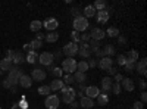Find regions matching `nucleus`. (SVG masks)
Returning <instances> with one entry per match:
<instances>
[{"mask_svg":"<svg viewBox=\"0 0 147 109\" xmlns=\"http://www.w3.org/2000/svg\"><path fill=\"white\" fill-rule=\"evenodd\" d=\"M21 75H22V72L19 71V68L18 66H12L10 68V71H9V75H7V81L10 83V86H18L19 84V78H21Z\"/></svg>","mask_w":147,"mask_h":109,"instance_id":"obj_1","label":"nucleus"},{"mask_svg":"<svg viewBox=\"0 0 147 109\" xmlns=\"http://www.w3.org/2000/svg\"><path fill=\"white\" fill-rule=\"evenodd\" d=\"M62 71H65L66 74H72V72L77 71V60L74 58H66L62 60Z\"/></svg>","mask_w":147,"mask_h":109,"instance_id":"obj_2","label":"nucleus"},{"mask_svg":"<svg viewBox=\"0 0 147 109\" xmlns=\"http://www.w3.org/2000/svg\"><path fill=\"white\" fill-rule=\"evenodd\" d=\"M74 31H78V32H84L85 30L88 28V19L84 18V16H78L74 19Z\"/></svg>","mask_w":147,"mask_h":109,"instance_id":"obj_3","label":"nucleus"},{"mask_svg":"<svg viewBox=\"0 0 147 109\" xmlns=\"http://www.w3.org/2000/svg\"><path fill=\"white\" fill-rule=\"evenodd\" d=\"M62 52L66 55V58H74L77 53H78V44L77 43H68V44H65L63 46V49H62Z\"/></svg>","mask_w":147,"mask_h":109,"instance_id":"obj_4","label":"nucleus"},{"mask_svg":"<svg viewBox=\"0 0 147 109\" xmlns=\"http://www.w3.org/2000/svg\"><path fill=\"white\" fill-rule=\"evenodd\" d=\"M59 103H60V99L57 97L56 94H49L47 97H46V102H44V105H46L47 109H57L59 108Z\"/></svg>","mask_w":147,"mask_h":109,"instance_id":"obj_5","label":"nucleus"},{"mask_svg":"<svg viewBox=\"0 0 147 109\" xmlns=\"http://www.w3.org/2000/svg\"><path fill=\"white\" fill-rule=\"evenodd\" d=\"M38 62L44 66H49V65H52L55 62V58H53V53L50 52H44L41 55H38Z\"/></svg>","mask_w":147,"mask_h":109,"instance_id":"obj_6","label":"nucleus"},{"mask_svg":"<svg viewBox=\"0 0 147 109\" xmlns=\"http://www.w3.org/2000/svg\"><path fill=\"white\" fill-rule=\"evenodd\" d=\"M78 53L82 58H90L91 56V50H90L88 43H80L78 44Z\"/></svg>","mask_w":147,"mask_h":109,"instance_id":"obj_7","label":"nucleus"},{"mask_svg":"<svg viewBox=\"0 0 147 109\" xmlns=\"http://www.w3.org/2000/svg\"><path fill=\"white\" fill-rule=\"evenodd\" d=\"M97 65H99L103 71H106V69H109L110 66L113 65V59H112V58H107V56H103L102 59H99Z\"/></svg>","mask_w":147,"mask_h":109,"instance_id":"obj_8","label":"nucleus"},{"mask_svg":"<svg viewBox=\"0 0 147 109\" xmlns=\"http://www.w3.org/2000/svg\"><path fill=\"white\" fill-rule=\"evenodd\" d=\"M30 77H31V80H35V81H44V78L47 77V74H46V71H43L40 68H35Z\"/></svg>","mask_w":147,"mask_h":109,"instance_id":"obj_9","label":"nucleus"},{"mask_svg":"<svg viewBox=\"0 0 147 109\" xmlns=\"http://www.w3.org/2000/svg\"><path fill=\"white\" fill-rule=\"evenodd\" d=\"M43 25H44V28L49 30V31H55V30L59 27V22H57L56 18H49V19H46V21L43 22Z\"/></svg>","mask_w":147,"mask_h":109,"instance_id":"obj_10","label":"nucleus"},{"mask_svg":"<svg viewBox=\"0 0 147 109\" xmlns=\"http://www.w3.org/2000/svg\"><path fill=\"white\" fill-rule=\"evenodd\" d=\"M90 37H91L93 40H96V41H100V40H103V39L106 37V34H105V31H103L102 28H93Z\"/></svg>","mask_w":147,"mask_h":109,"instance_id":"obj_11","label":"nucleus"},{"mask_svg":"<svg viewBox=\"0 0 147 109\" xmlns=\"http://www.w3.org/2000/svg\"><path fill=\"white\" fill-rule=\"evenodd\" d=\"M99 94H100V90H99V87H96V86L85 87V96H87V97H90V99H96Z\"/></svg>","mask_w":147,"mask_h":109,"instance_id":"obj_12","label":"nucleus"},{"mask_svg":"<svg viewBox=\"0 0 147 109\" xmlns=\"http://www.w3.org/2000/svg\"><path fill=\"white\" fill-rule=\"evenodd\" d=\"M119 84H121V89H124V90H127V91H132L134 89H136V86H134V81H132L131 78H125V77H124V80H122Z\"/></svg>","mask_w":147,"mask_h":109,"instance_id":"obj_13","label":"nucleus"},{"mask_svg":"<svg viewBox=\"0 0 147 109\" xmlns=\"http://www.w3.org/2000/svg\"><path fill=\"white\" fill-rule=\"evenodd\" d=\"M109 12L107 10H99V12H96V18H97V22L99 24H106L109 21Z\"/></svg>","mask_w":147,"mask_h":109,"instance_id":"obj_14","label":"nucleus"},{"mask_svg":"<svg viewBox=\"0 0 147 109\" xmlns=\"http://www.w3.org/2000/svg\"><path fill=\"white\" fill-rule=\"evenodd\" d=\"M75 97H77V91L75 90H71L69 93H66V94H62V100L66 103V105H71L74 100H75Z\"/></svg>","mask_w":147,"mask_h":109,"instance_id":"obj_15","label":"nucleus"},{"mask_svg":"<svg viewBox=\"0 0 147 109\" xmlns=\"http://www.w3.org/2000/svg\"><path fill=\"white\" fill-rule=\"evenodd\" d=\"M112 86H113V81L110 77H105L102 80V89H103V93H107L112 90Z\"/></svg>","mask_w":147,"mask_h":109,"instance_id":"obj_16","label":"nucleus"},{"mask_svg":"<svg viewBox=\"0 0 147 109\" xmlns=\"http://www.w3.org/2000/svg\"><path fill=\"white\" fill-rule=\"evenodd\" d=\"M31 84H32V80H31V77L30 75H21V78H19V86L21 87H24V89H30L31 87Z\"/></svg>","mask_w":147,"mask_h":109,"instance_id":"obj_17","label":"nucleus"},{"mask_svg":"<svg viewBox=\"0 0 147 109\" xmlns=\"http://www.w3.org/2000/svg\"><path fill=\"white\" fill-rule=\"evenodd\" d=\"M72 77H74V81H75L78 86H80V84H84L85 81H87V75H85L84 72H78V71H75Z\"/></svg>","mask_w":147,"mask_h":109,"instance_id":"obj_18","label":"nucleus"},{"mask_svg":"<svg viewBox=\"0 0 147 109\" xmlns=\"http://www.w3.org/2000/svg\"><path fill=\"white\" fill-rule=\"evenodd\" d=\"M146 65H147V59L143 58L140 62H137V65H136V71H138V74H141V75H146V74H147Z\"/></svg>","mask_w":147,"mask_h":109,"instance_id":"obj_19","label":"nucleus"},{"mask_svg":"<svg viewBox=\"0 0 147 109\" xmlns=\"http://www.w3.org/2000/svg\"><path fill=\"white\" fill-rule=\"evenodd\" d=\"M25 62V56H24L22 52H15L13 53V59H12V64L15 65H19V64H24Z\"/></svg>","mask_w":147,"mask_h":109,"instance_id":"obj_20","label":"nucleus"},{"mask_svg":"<svg viewBox=\"0 0 147 109\" xmlns=\"http://www.w3.org/2000/svg\"><path fill=\"white\" fill-rule=\"evenodd\" d=\"M80 105H81L84 109H91V108L94 106V103H93V99L87 97V96H84V97H81V100H80Z\"/></svg>","mask_w":147,"mask_h":109,"instance_id":"obj_21","label":"nucleus"},{"mask_svg":"<svg viewBox=\"0 0 147 109\" xmlns=\"http://www.w3.org/2000/svg\"><path fill=\"white\" fill-rule=\"evenodd\" d=\"M63 86H65L63 81H62V80H59V78H56V80H53V81H52V84H50L49 87H50V90H53V91H57V90L62 89Z\"/></svg>","mask_w":147,"mask_h":109,"instance_id":"obj_22","label":"nucleus"},{"mask_svg":"<svg viewBox=\"0 0 147 109\" xmlns=\"http://www.w3.org/2000/svg\"><path fill=\"white\" fill-rule=\"evenodd\" d=\"M12 66H13V65H12V60H9L7 58L0 60V71H10Z\"/></svg>","mask_w":147,"mask_h":109,"instance_id":"obj_23","label":"nucleus"},{"mask_svg":"<svg viewBox=\"0 0 147 109\" xmlns=\"http://www.w3.org/2000/svg\"><path fill=\"white\" fill-rule=\"evenodd\" d=\"M25 62H28V64H35V62H38V55H37L34 50H30L28 56L25 58Z\"/></svg>","mask_w":147,"mask_h":109,"instance_id":"obj_24","label":"nucleus"},{"mask_svg":"<svg viewBox=\"0 0 147 109\" xmlns=\"http://www.w3.org/2000/svg\"><path fill=\"white\" fill-rule=\"evenodd\" d=\"M97 102H99L100 106L107 105V103H109V96H107V93H102V91H100V94L97 96Z\"/></svg>","mask_w":147,"mask_h":109,"instance_id":"obj_25","label":"nucleus"},{"mask_svg":"<svg viewBox=\"0 0 147 109\" xmlns=\"http://www.w3.org/2000/svg\"><path fill=\"white\" fill-rule=\"evenodd\" d=\"M94 15H96V9L91 5L85 6V9H84V18H93Z\"/></svg>","mask_w":147,"mask_h":109,"instance_id":"obj_26","label":"nucleus"},{"mask_svg":"<svg viewBox=\"0 0 147 109\" xmlns=\"http://www.w3.org/2000/svg\"><path fill=\"white\" fill-rule=\"evenodd\" d=\"M57 40H59V34H57L56 31H50L49 34H46V41L55 43V41H57Z\"/></svg>","mask_w":147,"mask_h":109,"instance_id":"obj_27","label":"nucleus"},{"mask_svg":"<svg viewBox=\"0 0 147 109\" xmlns=\"http://www.w3.org/2000/svg\"><path fill=\"white\" fill-rule=\"evenodd\" d=\"M103 55L105 56H107V58H110V56H112V55H115V47L112 46V44H106L105 47H103Z\"/></svg>","mask_w":147,"mask_h":109,"instance_id":"obj_28","label":"nucleus"},{"mask_svg":"<svg viewBox=\"0 0 147 109\" xmlns=\"http://www.w3.org/2000/svg\"><path fill=\"white\" fill-rule=\"evenodd\" d=\"M88 46H90V50H91V53H96L97 50H100V43H99V41H96V40H93V39H90Z\"/></svg>","mask_w":147,"mask_h":109,"instance_id":"obj_29","label":"nucleus"},{"mask_svg":"<svg viewBox=\"0 0 147 109\" xmlns=\"http://www.w3.org/2000/svg\"><path fill=\"white\" fill-rule=\"evenodd\" d=\"M41 27H43V22H41V21H37V19L30 24V30H31V31H37V32H38V31L41 30Z\"/></svg>","mask_w":147,"mask_h":109,"instance_id":"obj_30","label":"nucleus"},{"mask_svg":"<svg viewBox=\"0 0 147 109\" xmlns=\"http://www.w3.org/2000/svg\"><path fill=\"white\" fill-rule=\"evenodd\" d=\"M105 34H107L109 37H112V39H118L119 37V30L115 28V27H110V28H107V31Z\"/></svg>","mask_w":147,"mask_h":109,"instance_id":"obj_31","label":"nucleus"},{"mask_svg":"<svg viewBox=\"0 0 147 109\" xmlns=\"http://www.w3.org/2000/svg\"><path fill=\"white\" fill-rule=\"evenodd\" d=\"M77 71H78V72H84V74H85V71H88L87 60H81L80 64H77Z\"/></svg>","mask_w":147,"mask_h":109,"instance_id":"obj_32","label":"nucleus"},{"mask_svg":"<svg viewBox=\"0 0 147 109\" xmlns=\"http://www.w3.org/2000/svg\"><path fill=\"white\" fill-rule=\"evenodd\" d=\"M127 60H129V62H137L138 60V52L137 50H129V53L127 56Z\"/></svg>","mask_w":147,"mask_h":109,"instance_id":"obj_33","label":"nucleus"},{"mask_svg":"<svg viewBox=\"0 0 147 109\" xmlns=\"http://www.w3.org/2000/svg\"><path fill=\"white\" fill-rule=\"evenodd\" d=\"M93 7L96 9V12H99V10H105V9H106V2H103V0H97V2L93 5Z\"/></svg>","mask_w":147,"mask_h":109,"instance_id":"obj_34","label":"nucleus"},{"mask_svg":"<svg viewBox=\"0 0 147 109\" xmlns=\"http://www.w3.org/2000/svg\"><path fill=\"white\" fill-rule=\"evenodd\" d=\"M41 46H43V43H41V41H38V40H32V41L30 43V49L35 52L37 49H40Z\"/></svg>","mask_w":147,"mask_h":109,"instance_id":"obj_35","label":"nucleus"},{"mask_svg":"<svg viewBox=\"0 0 147 109\" xmlns=\"http://www.w3.org/2000/svg\"><path fill=\"white\" fill-rule=\"evenodd\" d=\"M71 39H72V43H80V40H81V34L78 32V31H72L71 32Z\"/></svg>","mask_w":147,"mask_h":109,"instance_id":"obj_36","label":"nucleus"},{"mask_svg":"<svg viewBox=\"0 0 147 109\" xmlns=\"http://www.w3.org/2000/svg\"><path fill=\"white\" fill-rule=\"evenodd\" d=\"M50 87H49V86H41V87H38V93L40 94H43V96H49V94H50Z\"/></svg>","mask_w":147,"mask_h":109,"instance_id":"obj_37","label":"nucleus"},{"mask_svg":"<svg viewBox=\"0 0 147 109\" xmlns=\"http://www.w3.org/2000/svg\"><path fill=\"white\" fill-rule=\"evenodd\" d=\"M62 81H63V84H66V86H69V84H72V83H75V81H74V77L71 74H65Z\"/></svg>","mask_w":147,"mask_h":109,"instance_id":"obj_38","label":"nucleus"},{"mask_svg":"<svg viewBox=\"0 0 147 109\" xmlns=\"http://www.w3.org/2000/svg\"><path fill=\"white\" fill-rule=\"evenodd\" d=\"M71 15L74 16V19L78 18V16H81V10H80V7H78V6H74V7L71 9Z\"/></svg>","mask_w":147,"mask_h":109,"instance_id":"obj_39","label":"nucleus"},{"mask_svg":"<svg viewBox=\"0 0 147 109\" xmlns=\"http://www.w3.org/2000/svg\"><path fill=\"white\" fill-rule=\"evenodd\" d=\"M136 65H137V62H129V60H127L124 66L127 71H136Z\"/></svg>","mask_w":147,"mask_h":109,"instance_id":"obj_40","label":"nucleus"},{"mask_svg":"<svg viewBox=\"0 0 147 109\" xmlns=\"http://www.w3.org/2000/svg\"><path fill=\"white\" fill-rule=\"evenodd\" d=\"M116 62H118V65H122V66H124L125 62H127V56H125V55H118Z\"/></svg>","mask_w":147,"mask_h":109,"instance_id":"obj_41","label":"nucleus"},{"mask_svg":"<svg viewBox=\"0 0 147 109\" xmlns=\"http://www.w3.org/2000/svg\"><path fill=\"white\" fill-rule=\"evenodd\" d=\"M52 75H55L56 78H60V77L63 75V71L60 69V68H57V66H56V68H55V69L52 71Z\"/></svg>","mask_w":147,"mask_h":109,"instance_id":"obj_42","label":"nucleus"},{"mask_svg":"<svg viewBox=\"0 0 147 109\" xmlns=\"http://www.w3.org/2000/svg\"><path fill=\"white\" fill-rule=\"evenodd\" d=\"M90 39H91V37H90V34H88V32H82V34H81V40H80V43H88Z\"/></svg>","mask_w":147,"mask_h":109,"instance_id":"obj_43","label":"nucleus"},{"mask_svg":"<svg viewBox=\"0 0 147 109\" xmlns=\"http://www.w3.org/2000/svg\"><path fill=\"white\" fill-rule=\"evenodd\" d=\"M112 91H113V94H119V93H121V84H119V83H113Z\"/></svg>","mask_w":147,"mask_h":109,"instance_id":"obj_44","label":"nucleus"},{"mask_svg":"<svg viewBox=\"0 0 147 109\" xmlns=\"http://www.w3.org/2000/svg\"><path fill=\"white\" fill-rule=\"evenodd\" d=\"M132 109H144V103H141V102H136L132 105Z\"/></svg>","mask_w":147,"mask_h":109,"instance_id":"obj_45","label":"nucleus"},{"mask_svg":"<svg viewBox=\"0 0 147 109\" xmlns=\"http://www.w3.org/2000/svg\"><path fill=\"white\" fill-rule=\"evenodd\" d=\"M122 80H124V75L119 74V72H116V74H115V83H121Z\"/></svg>","mask_w":147,"mask_h":109,"instance_id":"obj_46","label":"nucleus"},{"mask_svg":"<svg viewBox=\"0 0 147 109\" xmlns=\"http://www.w3.org/2000/svg\"><path fill=\"white\" fill-rule=\"evenodd\" d=\"M72 90V87H69V86H63L62 89H60V91H62V94H66V93H69Z\"/></svg>","mask_w":147,"mask_h":109,"instance_id":"obj_47","label":"nucleus"},{"mask_svg":"<svg viewBox=\"0 0 147 109\" xmlns=\"http://www.w3.org/2000/svg\"><path fill=\"white\" fill-rule=\"evenodd\" d=\"M87 64H88V68H94V66H97V60L96 59H90Z\"/></svg>","mask_w":147,"mask_h":109,"instance_id":"obj_48","label":"nucleus"},{"mask_svg":"<svg viewBox=\"0 0 147 109\" xmlns=\"http://www.w3.org/2000/svg\"><path fill=\"white\" fill-rule=\"evenodd\" d=\"M118 43H119V44H125V43H127V37H124V35H119V37H118Z\"/></svg>","mask_w":147,"mask_h":109,"instance_id":"obj_49","label":"nucleus"},{"mask_svg":"<svg viewBox=\"0 0 147 109\" xmlns=\"http://www.w3.org/2000/svg\"><path fill=\"white\" fill-rule=\"evenodd\" d=\"M13 53H15L13 50H7V52H6V58H7L9 60H12V59H13Z\"/></svg>","mask_w":147,"mask_h":109,"instance_id":"obj_50","label":"nucleus"},{"mask_svg":"<svg viewBox=\"0 0 147 109\" xmlns=\"http://www.w3.org/2000/svg\"><path fill=\"white\" fill-rule=\"evenodd\" d=\"M106 71H107V74H109V75H115V74H116V69H115L113 66H110V68L106 69Z\"/></svg>","mask_w":147,"mask_h":109,"instance_id":"obj_51","label":"nucleus"},{"mask_svg":"<svg viewBox=\"0 0 147 109\" xmlns=\"http://www.w3.org/2000/svg\"><path fill=\"white\" fill-rule=\"evenodd\" d=\"M43 39H46V35H44L43 32H38V34H37V39H35V40H38V41H41Z\"/></svg>","mask_w":147,"mask_h":109,"instance_id":"obj_52","label":"nucleus"},{"mask_svg":"<svg viewBox=\"0 0 147 109\" xmlns=\"http://www.w3.org/2000/svg\"><path fill=\"white\" fill-rule=\"evenodd\" d=\"M2 86H3L5 89H10V87H12V86H10V83H9L7 80H5V81H3V84H2Z\"/></svg>","mask_w":147,"mask_h":109,"instance_id":"obj_53","label":"nucleus"},{"mask_svg":"<svg viewBox=\"0 0 147 109\" xmlns=\"http://www.w3.org/2000/svg\"><path fill=\"white\" fill-rule=\"evenodd\" d=\"M138 83H140V84H138V86H140V89H143V90H144V89H146V86H147V84H146V81H144V80H140Z\"/></svg>","mask_w":147,"mask_h":109,"instance_id":"obj_54","label":"nucleus"},{"mask_svg":"<svg viewBox=\"0 0 147 109\" xmlns=\"http://www.w3.org/2000/svg\"><path fill=\"white\" fill-rule=\"evenodd\" d=\"M71 108H72V109H78V108H80V103H78V102H75V100H74V102L71 103Z\"/></svg>","mask_w":147,"mask_h":109,"instance_id":"obj_55","label":"nucleus"},{"mask_svg":"<svg viewBox=\"0 0 147 109\" xmlns=\"http://www.w3.org/2000/svg\"><path fill=\"white\" fill-rule=\"evenodd\" d=\"M146 100H147V93L143 91V93H141V103H144Z\"/></svg>","mask_w":147,"mask_h":109,"instance_id":"obj_56","label":"nucleus"},{"mask_svg":"<svg viewBox=\"0 0 147 109\" xmlns=\"http://www.w3.org/2000/svg\"><path fill=\"white\" fill-rule=\"evenodd\" d=\"M94 55H96V56H97V58H99V59H102V58H103V56H105V55H103V52H102V50H97V52H96V53H94Z\"/></svg>","mask_w":147,"mask_h":109,"instance_id":"obj_57","label":"nucleus"},{"mask_svg":"<svg viewBox=\"0 0 147 109\" xmlns=\"http://www.w3.org/2000/svg\"><path fill=\"white\" fill-rule=\"evenodd\" d=\"M62 56V52H55V55H53V58L56 59V58H60Z\"/></svg>","mask_w":147,"mask_h":109,"instance_id":"obj_58","label":"nucleus"},{"mask_svg":"<svg viewBox=\"0 0 147 109\" xmlns=\"http://www.w3.org/2000/svg\"><path fill=\"white\" fill-rule=\"evenodd\" d=\"M47 68H49V71H50V72H52V71H53V69H55L56 66H55V64H52V65H49Z\"/></svg>","mask_w":147,"mask_h":109,"instance_id":"obj_59","label":"nucleus"},{"mask_svg":"<svg viewBox=\"0 0 147 109\" xmlns=\"http://www.w3.org/2000/svg\"><path fill=\"white\" fill-rule=\"evenodd\" d=\"M24 50H28V52L31 50V49H30V43H27L25 46H24Z\"/></svg>","mask_w":147,"mask_h":109,"instance_id":"obj_60","label":"nucleus"},{"mask_svg":"<svg viewBox=\"0 0 147 109\" xmlns=\"http://www.w3.org/2000/svg\"><path fill=\"white\" fill-rule=\"evenodd\" d=\"M10 91H12V93H16V91H18V89H16L15 86H12V87H10Z\"/></svg>","mask_w":147,"mask_h":109,"instance_id":"obj_61","label":"nucleus"},{"mask_svg":"<svg viewBox=\"0 0 147 109\" xmlns=\"http://www.w3.org/2000/svg\"><path fill=\"white\" fill-rule=\"evenodd\" d=\"M0 75H2V71H0Z\"/></svg>","mask_w":147,"mask_h":109,"instance_id":"obj_62","label":"nucleus"},{"mask_svg":"<svg viewBox=\"0 0 147 109\" xmlns=\"http://www.w3.org/2000/svg\"><path fill=\"white\" fill-rule=\"evenodd\" d=\"M0 109H2V108H0Z\"/></svg>","mask_w":147,"mask_h":109,"instance_id":"obj_63","label":"nucleus"}]
</instances>
